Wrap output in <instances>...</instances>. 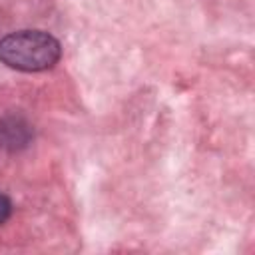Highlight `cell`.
<instances>
[{"label":"cell","instance_id":"6da1fadb","mask_svg":"<svg viewBox=\"0 0 255 255\" xmlns=\"http://www.w3.org/2000/svg\"><path fill=\"white\" fill-rule=\"evenodd\" d=\"M60 42L42 30H20L0 40V62L20 72H44L58 64Z\"/></svg>","mask_w":255,"mask_h":255},{"label":"cell","instance_id":"7a4b0ae2","mask_svg":"<svg viewBox=\"0 0 255 255\" xmlns=\"http://www.w3.org/2000/svg\"><path fill=\"white\" fill-rule=\"evenodd\" d=\"M30 139V129L20 118H6L0 122V141L8 147H20L26 145Z\"/></svg>","mask_w":255,"mask_h":255},{"label":"cell","instance_id":"3957f363","mask_svg":"<svg viewBox=\"0 0 255 255\" xmlns=\"http://www.w3.org/2000/svg\"><path fill=\"white\" fill-rule=\"evenodd\" d=\"M10 213H12V201L8 199V195L0 191V225L10 217Z\"/></svg>","mask_w":255,"mask_h":255}]
</instances>
